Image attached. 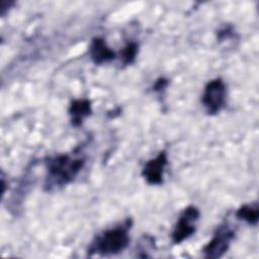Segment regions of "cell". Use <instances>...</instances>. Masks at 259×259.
<instances>
[{
	"mask_svg": "<svg viewBox=\"0 0 259 259\" xmlns=\"http://www.w3.org/2000/svg\"><path fill=\"white\" fill-rule=\"evenodd\" d=\"M84 164V157L78 154H59L48 158L45 189L53 191L68 185L75 180Z\"/></svg>",
	"mask_w": 259,
	"mask_h": 259,
	"instance_id": "cell-1",
	"label": "cell"
},
{
	"mask_svg": "<svg viewBox=\"0 0 259 259\" xmlns=\"http://www.w3.org/2000/svg\"><path fill=\"white\" fill-rule=\"evenodd\" d=\"M132 225V219H126L121 224L98 234L88 247V254L106 256L123 251L131 240L130 231Z\"/></svg>",
	"mask_w": 259,
	"mask_h": 259,
	"instance_id": "cell-2",
	"label": "cell"
},
{
	"mask_svg": "<svg viewBox=\"0 0 259 259\" xmlns=\"http://www.w3.org/2000/svg\"><path fill=\"white\" fill-rule=\"evenodd\" d=\"M227 102V87L222 78L207 82L201 96V103L207 114L213 115L222 111Z\"/></svg>",
	"mask_w": 259,
	"mask_h": 259,
	"instance_id": "cell-3",
	"label": "cell"
},
{
	"mask_svg": "<svg viewBox=\"0 0 259 259\" xmlns=\"http://www.w3.org/2000/svg\"><path fill=\"white\" fill-rule=\"evenodd\" d=\"M235 239V231L228 223L220 225L213 233L210 241L203 247L202 251L205 258H220L230 248Z\"/></svg>",
	"mask_w": 259,
	"mask_h": 259,
	"instance_id": "cell-4",
	"label": "cell"
},
{
	"mask_svg": "<svg viewBox=\"0 0 259 259\" xmlns=\"http://www.w3.org/2000/svg\"><path fill=\"white\" fill-rule=\"evenodd\" d=\"M200 217L199 209L189 205L183 209L171 234L173 243L180 244L195 233L196 223Z\"/></svg>",
	"mask_w": 259,
	"mask_h": 259,
	"instance_id": "cell-5",
	"label": "cell"
},
{
	"mask_svg": "<svg viewBox=\"0 0 259 259\" xmlns=\"http://www.w3.org/2000/svg\"><path fill=\"white\" fill-rule=\"evenodd\" d=\"M168 164V155L161 151L155 158L146 162L142 170V176L151 185H159L163 182L164 171Z\"/></svg>",
	"mask_w": 259,
	"mask_h": 259,
	"instance_id": "cell-6",
	"label": "cell"
},
{
	"mask_svg": "<svg viewBox=\"0 0 259 259\" xmlns=\"http://www.w3.org/2000/svg\"><path fill=\"white\" fill-rule=\"evenodd\" d=\"M89 56L96 65H101L115 58V53L106 45L102 37L92 38L89 46Z\"/></svg>",
	"mask_w": 259,
	"mask_h": 259,
	"instance_id": "cell-7",
	"label": "cell"
},
{
	"mask_svg": "<svg viewBox=\"0 0 259 259\" xmlns=\"http://www.w3.org/2000/svg\"><path fill=\"white\" fill-rule=\"evenodd\" d=\"M92 113L91 101L86 98L74 99L69 107V115L73 126H80L83 120Z\"/></svg>",
	"mask_w": 259,
	"mask_h": 259,
	"instance_id": "cell-8",
	"label": "cell"
},
{
	"mask_svg": "<svg viewBox=\"0 0 259 259\" xmlns=\"http://www.w3.org/2000/svg\"><path fill=\"white\" fill-rule=\"evenodd\" d=\"M236 217L239 220L246 222L249 225H257L259 218V210L257 203L243 204L236 211Z\"/></svg>",
	"mask_w": 259,
	"mask_h": 259,
	"instance_id": "cell-9",
	"label": "cell"
},
{
	"mask_svg": "<svg viewBox=\"0 0 259 259\" xmlns=\"http://www.w3.org/2000/svg\"><path fill=\"white\" fill-rule=\"evenodd\" d=\"M139 46L136 41H130L120 52V61L124 66L131 65L135 62L138 54Z\"/></svg>",
	"mask_w": 259,
	"mask_h": 259,
	"instance_id": "cell-10",
	"label": "cell"
},
{
	"mask_svg": "<svg viewBox=\"0 0 259 259\" xmlns=\"http://www.w3.org/2000/svg\"><path fill=\"white\" fill-rule=\"evenodd\" d=\"M168 83H169V82H168L167 79H165V78H160V79H158V80L155 82V84H154V86H153V90L156 91V92H162L163 90H165V89L167 88Z\"/></svg>",
	"mask_w": 259,
	"mask_h": 259,
	"instance_id": "cell-11",
	"label": "cell"
}]
</instances>
